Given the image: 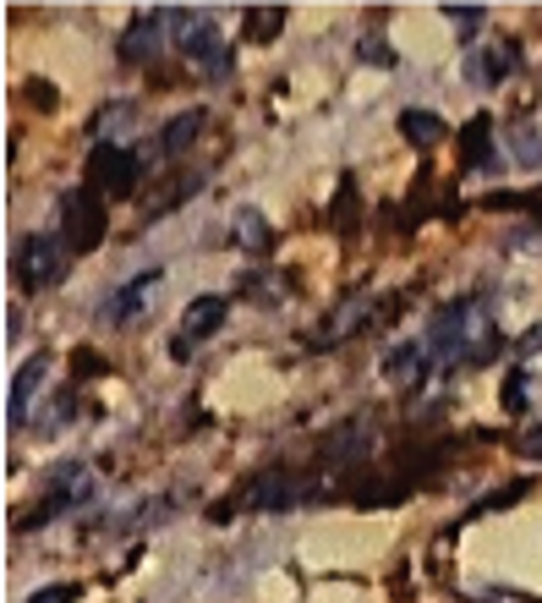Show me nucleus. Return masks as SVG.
Wrapping results in <instances>:
<instances>
[{
	"label": "nucleus",
	"instance_id": "3",
	"mask_svg": "<svg viewBox=\"0 0 542 603\" xmlns=\"http://www.w3.org/2000/svg\"><path fill=\"white\" fill-rule=\"evenodd\" d=\"M105 231H110V214H105V204H99L94 187L61 198V242H67L72 253H94V247L105 242Z\"/></svg>",
	"mask_w": 542,
	"mask_h": 603
},
{
	"label": "nucleus",
	"instance_id": "6",
	"mask_svg": "<svg viewBox=\"0 0 542 603\" xmlns=\"http://www.w3.org/2000/svg\"><path fill=\"white\" fill-rule=\"evenodd\" d=\"M45 373H50V351H34V357L17 368L12 395H7V422H12V428H17V422H28V406H34V395L45 390Z\"/></svg>",
	"mask_w": 542,
	"mask_h": 603
},
{
	"label": "nucleus",
	"instance_id": "17",
	"mask_svg": "<svg viewBox=\"0 0 542 603\" xmlns=\"http://www.w3.org/2000/svg\"><path fill=\"white\" fill-rule=\"evenodd\" d=\"M340 455H367V428H362V422H345V428L329 439V461H340Z\"/></svg>",
	"mask_w": 542,
	"mask_h": 603
},
{
	"label": "nucleus",
	"instance_id": "29",
	"mask_svg": "<svg viewBox=\"0 0 542 603\" xmlns=\"http://www.w3.org/2000/svg\"><path fill=\"white\" fill-rule=\"evenodd\" d=\"M72 362H78V373H83V379H89V373H105V357H94V351H78Z\"/></svg>",
	"mask_w": 542,
	"mask_h": 603
},
{
	"label": "nucleus",
	"instance_id": "25",
	"mask_svg": "<svg viewBox=\"0 0 542 603\" xmlns=\"http://www.w3.org/2000/svg\"><path fill=\"white\" fill-rule=\"evenodd\" d=\"M78 592H83L78 581H56V587H39L28 603H78Z\"/></svg>",
	"mask_w": 542,
	"mask_h": 603
},
{
	"label": "nucleus",
	"instance_id": "10",
	"mask_svg": "<svg viewBox=\"0 0 542 603\" xmlns=\"http://www.w3.org/2000/svg\"><path fill=\"white\" fill-rule=\"evenodd\" d=\"M422 362H427V346H422V340H405V346H394V351L384 357V379L405 390V384L422 379Z\"/></svg>",
	"mask_w": 542,
	"mask_h": 603
},
{
	"label": "nucleus",
	"instance_id": "24",
	"mask_svg": "<svg viewBox=\"0 0 542 603\" xmlns=\"http://www.w3.org/2000/svg\"><path fill=\"white\" fill-rule=\"evenodd\" d=\"M526 494V483H509V488H498V494H482L476 499V515H487V510H504V505H515Z\"/></svg>",
	"mask_w": 542,
	"mask_h": 603
},
{
	"label": "nucleus",
	"instance_id": "20",
	"mask_svg": "<svg viewBox=\"0 0 542 603\" xmlns=\"http://www.w3.org/2000/svg\"><path fill=\"white\" fill-rule=\"evenodd\" d=\"M356 182L351 176H340V193H334V231H351V214H356Z\"/></svg>",
	"mask_w": 542,
	"mask_h": 603
},
{
	"label": "nucleus",
	"instance_id": "13",
	"mask_svg": "<svg viewBox=\"0 0 542 603\" xmlns=\"http://www.w3.org/2000/svg\"><path fill=\"white\" fill-rule=\"evenodd\" d=\"M400 138L411 149H433L444 138V116H433V111H400Z\"/></svg>",
	"mask_w": 542,
	"mask_h": 603
},
{
	"label": "nucleus",
	"instance_id": "26",
	"mask_svg": "<svg viewBox=\"0 0 542 603\" xmlns=\"http://www.w3.org/2000/svg\"><path fill=\"white\" fill-rule=\"evenodd\" d=\"M471 603H531L526 592H515V587H482Z\"/></svg>",
	"mask_w": 542,
	"mask_h": 603
},
{
	"label": "nucleus",
	"instance_id": "14",
	"mask_svg": "<svg viewBox=\"0 0 542 603\" xmlns=\"http://www.w3.org/2000/svg\"><path fill=\"white\" fill-rule=\"evenodd\" d=\"M296 494H302V483H291V477H280V472H274V477H258V483H252V510H285Z\"/></svg>",
	"mask_w": 542,
	"mask_h": 603
},
{
	"label": "nucleus",
	"instance_id": "22",
	"mask_svg": "<svg viewBox=\"0 0 542 603\" xmlns=\"http://www.w3.org/2000/svg\"><path fill=\"white\" fill-rule=\"evenodd\" d=\"M526 384H531V373H526V368H515V373L504 379V411H509V417H520V411H526Z\"/></svg>",
	"mask_w": 542,
	"mask_h": 603
},
{
	"label": "nucleus",
	"instance_id": "11",
	"mask_svg": "<svg viewBox=\"0 0 542 603\" xmlns=\"http://www.w3.org/2000/svg\"><path fill=\"white\" fill-rule=\"evenodd\" d=\"M509 67H515V50L509 45H493V50L471 56V89H498L509 78Z\"/></svg>",
	"mask_w": 542,
	"mask_h": 603
},
{
	"label": "nucleus",
	"instance_id": "27",
	"mask_svg": "<svg viewBox=\"0 0 542 603\" xmlns=\"http://www.w3.org/2000/svg\"><path fill=\"white\" fill-rule=\"evenodd\" d=\"M520 450H526L531 461H542V422H531V428L520 433Z\"/></svg>",
	"mask_w": 542,
	"mask_h": 603
},
{
	"label": "nucleus",
	"instance_id": "8",
	"mask_svg": "<svg viewBox=\"0 0 542 603\" xmlns=\"http://www.w3.org/2000/svg\"><path fill=\"white\" fill-rule=\"evenodd\" d=\"M460 165L466 171H493L498 165V154H493V121L487 116H471L460 127Z\"/></svg>",
	"mask_w": 542,
	"mask_h": 603
},
{
	"label": "nucleus",
	"instance_id": "2",
	"mask_svg": "<svg viewBox=\"0 0 542 603\" xmlns=\"http://www.w3.org/2000/svg\"><path fill=\"white\" fill-rule=\"evenodd\" d=\"M67 242L61 236H23L17 253H12V275L23 291H50L61 275H67Z\"/></svg>",
	"mask_w": 542,
	"mask_h": 603
},
{
	"label": "nucleus",
	"instance_id": "5",
	"mask_svg": "<svg viewBox=\"0 0 542 603\" xmlns=\"http://www.w3.org/2000/svg\"><path fill=\"white\" fill-rule=\"evenodd\" d=\"M225 313H231V308H225V297H192V302H187V313H181V329H176V340H170V357H176V362H187V357H192V351H198V346H203L220 324H225Z\"/></svg>",
	"mask_w": 542,
	"mask_h": 603
},
{
	"label": "nucleus",
	"instance_id": "4",
	"mask_svg": "<svg viewBox=\"0 0 542 603\" xmlns=\"http://www.w3.org/2000/svg\"><path fill=\"white\" fill-rule=\"evenodd\" d=\"M165 18H170V39H176L181 56H192V61H203V67H214V61L225 56L220 28H214L203 12H192V7H170Z\"/></svg>",
	"mask_w": 542,
	"mask_h": 603
},
{
	"label": "nucleus",
	"instance_id": "16",
	"mask_svg": "<svg viewBox=\"0 0 542 603\" xmlns=\"http://www.w3.org/2000/svg\"><path fill=\"white\" fill-rule=\"evenodd\" d=\"M280 28H285V7H269V12H263V7H252V12H247V39L269 45Z\"/></svg>",
	"mask_w": 542,
	"mask_h": 603
},
{
	"label": "nucleus",
	"instance_id": "23",
	"mask_svg": "<svg viewBox=\"0 0 542 603\" xmlns=\"http://www.w3.org/2000/svg\"><path fill=\"white\" fill-rule=\"evenodd\" d=\"M482 18H487L482 7H444V23H455V34H460V39H471Z\"/></svg>",
	"mask_w": 542,
	"mask_h": 603
},
{
	"label": "nucleus",
	"instance_id": "28",
	"mask_svg": "<svg viewBox=\"0 0 542 603\" xmlns=\"http://www.w3.org/2000/svg\"><path fill=\"white\" fill-rule=\"evenodd\" d=\"M520 357H542V324H531V329L520 335Z\"/></svg>",
	"mask_w": 542,
	"mask_h": 603
},
{
	"label": "nucleus",
	"instance_id": "21",
	"mask_svg": "<svg viewBox=\"0 0 542 603\" xmlns=\"http://www.w3.org/2000/svg\"><path fill=\"white\" fill-rule=\"evenodd\" d=\"M405 494H411V483H367V488H356V505H394Z\"/></svg>",
	"mask_w": 542,
	"mask_h": 603
},
{
	"label": "nucleus",
	"instance_id": "19",
	"mask_svg": "<svg viewBox=\"0 0 542 603\" xmlns=\"http://www.w3.org/2000/svg\"><path fill=\"white\" fill-rule=\"evenodd\" d=\"M509 143H515V160H520V165H542V132H531V127L520 121V127L509 132Z\"/></svg>",
	"mask_w": 542,
	"mask_h": 603
},
{
	"label": "nucleus",
	"instance_id": "1",
	"mask_svg": "<svg viewBox=\"0 0 542 603\" xmlns=\"http://www.w3.org/2000/svg\"><path fill=\"white\" fill-rule=\"evenodd\" d=\"M154 171L149 149H116V143H94V160H89V187L99 198H127L143 176Z\"/></svg>",
	"mask_w": 542,
	"mask_h": 603
},
{
	"label": "nucleus",
	"instance_id": "30",
	"mask_svg": "<svg viewBox=\"0 0 542 603\" xmlns=\"http://www.w3.org/2000/svg\"><path fill=\"white\" fill-rule=\"evenodd\" d=\"M520 209H526V214H531V220L542 225V193H531V198H520Z\"/></svg>",
	"mask_w": 542,
	"mask_h": 603
},
{
	"label": "nucleus",
	"instance_id": "15",
	"mask_svg": "<svg viewBox=\"0 0 542 603\" xmlns=\"http://www.w3.org/2000/svg\"><path fill=\"white\" fill-rule=\"evenodd\" d=\"M236 242H241L247 253H269L274 231H269V220H263L258 209H241V214H236Z\"/></svg>",
	"mask_w": 542,
	"mask_h": 603
},
{
	"label": "nucleus",
	"instance_id": "12",
	"mask_svg": "<svg viewBox=\"0 0 542 603\" xmlns=\"http://www.w3.org/2000/svg\"><path fill=\"white\" fill-rule=\"evenodd\" d=\"M203 121H209V111H181V116H170V127L160 132V149H165L170 160H176V154H187V149L198 143Z\"/></svg>",
	"mask_w": 542,
	"mask_h": 603
},
{
	"label": "nucleus",
	"instance_id": "7",
	"mask_svg": "<svg viewBox=\"0 0 542 603\" xmlns=\"http://www.w3.org/2000/svg\"><path fill=\"white\" fill-rule=\"evenodd\" d=\"M170 18L165 12H143V18H132V28L121 34V61H154L160 56V45H165V28Z\"/></svg>",
	"mask_w": 542,
	"mask_h": 603
},
{
	"label": "nucleus",
	"instance_id": "9",
	"mask_svg": "<svg viewBox=\"0 0 542 603\" xmlns=\"http://www.w3.org/2000/svg\"><path fill=\"white\" fill-rule=\"evenodd\" d=\"M154 286H160V269H149V275H138V280H127L121 291H116V302L105 308V318H132V313H143L149 308V297H154Z\"/></svg>",
	"mask_w": 542,
	"mask_h": 603
},
{
	"label": "nucleus",
	"instance_id": "18",
	"mask_svg": "<svg viewBox=\"0 0 542 603\" xmlns=\"http://www.w3.org/2000/svg\"><path fill=\"white\" fill-rule=\"evenodd\" d=\"M345 324H362V302H356V297H345V308H340V313H334V318L323 324V335H318V346H334V340L345 335Z\"/></svg>",
	"mask_w": 542,
	"mask_h": 603
}]
</instances>
